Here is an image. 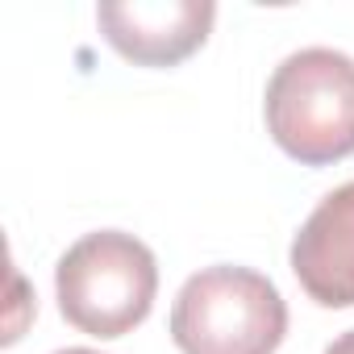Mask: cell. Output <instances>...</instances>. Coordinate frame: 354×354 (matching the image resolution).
Here are the masks:
<instances>
[{
	"mask_svg": "<svg viewBox=\"0 0 354 354\" xmlns=\"http://www.w3.org/2000/svg\"><path fill=\"white\" fill-rule=\"evenodd\" d=\"M283 333L288 304L250 267H205L171 304V337L184 354H275Z\"/></svg>",
	"mask_w": 354,
	"mask_h": 354,
	"instance_id": "cell-2",
	"label": "cell"
},
{
	"mask_svg": "<svg viewBox=\"0 0 354 354\" xmlns=\"http://www.w3.org/2000/svg\"><path fill=\"white\" fill-rule=\"evenodd\" d=\"M55 354H100V350H88V346H71V350H55Z\"/></svg>",
	"mask_w": 354,
	"mask_h": 354,
	"instance_id": "cell-7",
	"label": "cell"
},
{
	"mask_svg": "<svg viewBox=\"0 0 354 354\" xmlns=\"http://www.w3.org/2000/svg\"><path fill=\"white\" fill-rule=\"evenodd\" d=\"M267 129L304 167L354 154V59L329 46L288 55L267 84Z\"/></svg>",
	"mask_w": 354,
	"mask_h": 354,
	"instance_id": "cell-1",
	"label": "cell"
},
{
	"mask_svg": "<svg viewBox=\"0 0 354 354\" xmlns=\"http://www.w3.org/2000/svg\"><path fill=\"white\" fill-rule=\"evenodd\" d=\"M292 271L317 304H354V180L333 188L308 213L292 242Z\"/></svg>",
	"mask_w": 354,
	"mask_h": 354,
	"instance_id": "cell-5",
	"label": "cell"
},
{
	"mask_svg": "<svg viewBox=\"0 0 354 354\" xmlns=\"http://www.w3.org/2000/svg\"><path fill=\"white\" fill-rule=\"evenodd\" d=\"M63 317L92 337H121L146 321L158 267L146 242L121 230H100L80 238L55 271Z\"/></svg>",
	"mask_w": 354,
	"mask_h": 354,
	"instance_id": "cell-3",
	"label": "cell"
},
{
	"mask_svg": "<svg viewBox=\"0 0 354 354\" xmlns=\"http://www.w3.org/2000/svg\"><path fill=\"white\" fill-rule=\"evenodd\" d=\"M109 46L142 67H175L205 46L217 5L213 0H104L96 9Z\"/></svg>",
	"mask_w": 354,
	"mask_h": 354,
	"instance_id": "cell-4",
	"label": "cell"
},
{
	"mask_svg": "<svg viewBox=\"0 0 354 354\" xmlns=\"http://www.w3.org/2000/svg\"><path fill=\"white\" fill-rule=\"evenodd\" d=\"M325 354H354V329H346V333H342V337H333V342H329V350H325Z\"/></svg>",
	"mask_w": 354,
	"mask_h": 354,
	"instance_id": "cell-6",
	"label": "cell"
}]
</instances>
